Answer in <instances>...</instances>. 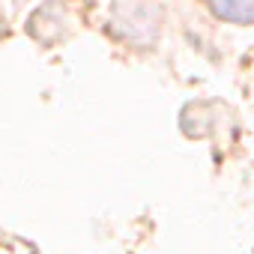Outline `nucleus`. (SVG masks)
<instances>
[{"label":"nucleus","mask_w":254,"mask_h":254,"mask_svg":"<svg viewBox=\"0 0 254 254\" xmlns=\"http://www.w3.org/2000/svg\"><path fill=\"white\" fill-rule=\"evenodd\" d=\"M215 15L236 24H254V0H206Z\"/></svg>","instance_id":"obj_1"}]
</instances>
